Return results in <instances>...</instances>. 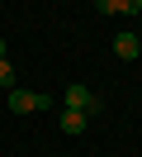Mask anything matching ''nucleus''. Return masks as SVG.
Wrapping results in <instances>:
<instances>
[{"label":"nucleus","instance_id":"f257e3e1","mask_svg":"<svg viewBox=\"0 0 142 157\" xmlns=\"http://www.w3.org/2000/svg\"><path fill=\"white\" fill-rule=\"evenodd\" d=\"M66 109H81V114L90 119V114H100V95L85 90L81 81H71V86H66Z\"/></svg>","mask_w":142,"mask_h":157},{"label":"nucleus","instance_id":"f03ea898","mask_svg":"<svg viewBox=\"0 0 142 157\" xmlns=\"http://www.w3.org/2000/svg\"><path fill=\"white\" fill-rule=\"evenodd\" d=\"M47 105H52V100H47L43 95V90H38V95H33V90H9V109H14V114H33V109H47Z\"/></svg>","mask_w":142,"mask_h":157},{"label":"nucleus","instance_id":"7ed1b4c3","mask_svg":"<svg viewBox=\"0 0 142 157\" xmlns=\"http://www.w3.org/2000/svg\"><path fill=\"white\" fill-rule=\"evenodd\" d=\"M114 52H118L123 62L142 57V38H137V33H118V38H114Z\"/></svg>","mask_w":142,"mask_h":157},{"label":"nucleus","instance_id":"20e7f679","mask_svg":"<svg viewBox=\"0 0 142 157\" xmlns=\"http://www.w3.org/2000/svg\"><path fill=\"white\" fill-rule=\"evenodd\" d=\"M95 10L100 14H137L142 0H95Z\"/></svg>","mask_w":142,"mask_h":157},{"label":"nucleus","instance_id":"39448f33","mask_svg":"<svg viewBox=\"0 0 142 157\" xmlns=\"http://www.w3.org/2000/svg\"><path fill=\"white\" fill-rule=\"evenodd\" d=\"M85 124H90V119H85L81 109H62V133L76 138V133H85Z\"/></svg>","mask_w":142,"mask_h":157},{"label":"nucleus","instance_id":"423d86ee","mask_svg":"<svg viewBox=\"0 0 142 157\" xmlns=\"http://www.w3.org/2000/svg\"><path fill=\"white\" fill-rule=\"evenodd\" d=\"M0 86L14 90V67H9V57H0Z\"/></svg>","mask_w":142,"mask_h":157},{"label":"nucleus","instance_id":"0eeeda50","mask_svg":"<svg viewBox=\"0 0 142 157\" xmlns=\"http://www.w3.org/2000/svg\"><path fill=\"white\" fill-rule=\"evenodd\" d=\"M0 57H5V38H0Z\"/></svg>","mask_w":142,"mask_h":157}]
</instances>
